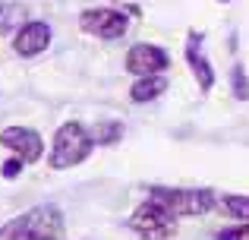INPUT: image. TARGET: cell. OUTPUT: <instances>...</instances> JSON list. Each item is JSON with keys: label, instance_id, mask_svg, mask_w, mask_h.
Wrapping results in <instances>:
<instances>
[{"label": "cell", "instance_id": "obj_13", "mask_svg": "<svg viewBox=\"0 0 249 240\" xmlns=\"http://www.w3.org/2000/svg\"><path fill=\"white\" fill-rule=\"evenodd\" d=\"M231 89H233V98L237 101H249V76H246L243 63H237L231 70Z\"/></svg>", "mask_w": 249, "mask_h": 240}, {"label": "cell", "instance_id": "obj_16", "mask_svg": "<svg viewBox=\"0 0 249 240\" xmlns=\"http://www.w3.org/2000/svg\"><path fill=\"white\" fill-rule=\"evenodd\" d=\"M224 3H227V0H224Z\"/></svg>", "mask_w": 249, "mask_h": 240}, {"label": "cell", "instance_id": "obj_12", "mask_svg": "<svg viewBox=\"0 0 249 240\" xmlns=\"http://www.w3.org/2000/svg\"><path fill=\"white\" fill-rule=\"evenodd\" d=\"M221 205H224L227 215L249 222V196H237V193H227V196H221Z\"/></svg>", "mask_w": 249, "mask_h": 240}, {"label": "cell", "instance_id": "obj_11", "mask_svg": "<svg viewBox=\"0 0 249 240\" xmlns=\"http://www.w3.org/2000/svg\"><path fill=\"white\" fill-rule=\"evenodd\" d=\"M120 136H123V123L120 120H98V127L91 129V139H95L98 146H114Z\"/></svg>", "mask_w": 249, "mask_h": 240}, {"label": "cell", "instance_id": "obj_4", "mask_svg": "<svg viewBox=\"0 0 249 240\" xmlns=\"http://www.w3.org/2000/svg\"><path fill=\"white\" fill-rule=\"evenodd\" d=\"M174 218L177 215L167 209V205H161L158 199L148 196L145 203L129 215V228H133L136 234L148 237V240H161V237L174 234Z\"/></svg>", "mask_w": 249, "mask_h": 240}, {"label": "cell", "instance_id": "obj_10", "mask_svg": "<svg viewBox=\"0 0 249 240\" xmlns=\"http://www.w3.org/2000/svg\"><path fill=\"white\" fill-rule=\"evenodd\" d=\"M164 89H167L164 76H139V79L133 82V89H129V98H133L136 105H145V101H155Z\"/></svg>", "mask_w": 249, "mask_h": 240}, {"label": "cell", "instance_id": "obj_6", "mask_svg": "<svg viewBox=\"0 0 249 240\" xmlns=\"http://www.w3.org/2000/svg\"><path fill=\"white\" fill-rule=\"evenodd\" d=\"M0 146H6L16 158H22L25 165L38 161L41 152H44L41 136H38L35 129H29V127H6L3 133H0Z\"/></svg>", "mask_w": 249, "mask_h": 240}, {"label": "cell", "instance_id": "obj_3", "mask_svg": "<svg viewBox=\"0 0 249 240\" xmlns=\"http://www.w3.org/2000/svg\"><path fill=\"white\" fill-rule=\"evenodd\" d=\"M148 196L158 199L161 205H167L177 218L180 215H205L214 205L212 190H183V186H152Z\"/></svg>", "mask_w": 249, "mask_h": 240}, {"label": "cell", "instance_id": "obj_9", "mask_svg": "<svg viewBox=\"0 0 249 240\" xmlns=\"http://www.w3.org/2000/svg\"><path fill=\"white\" fill-rule=\"evenodd\" d=\"M48 44H51L48 22H25L22 29L16 32V38H13V48H16L19 57H35V54H41Z\"/></svg>", "mask_w": 249, "mask_h": 240}, {"label": "cell", "instance_id": "obj_2", "mask_svg": "<svg viewBox=\"0 0 249 240\" xmlns=\"http://www.w3.org/2000/svg\"><path fill=\"white\" fill-rule=\"evenodd\" d=\"M91 146H95V139H91L89 129H85L82 123H76V120H67L60 129H57V136H54L51 167H54V171H63V167L79 165V161L89 158Z\"/></svg>", "mask_w": 249, "mask_h": 240}, {"label": "cell", "instance_id": "obj_8", "mask_svg": "<svg viewBox=\"0 0 249 240\" xmlns=\"http://www.w3.org/2000/svg\"><path fill=\"white\" fill-rule=\"evenodd\" d=\"M186 60H189V67H193L196 79H199V89L202 92H212L214 70H212V63H208V57H205V48H202V32H189L186 35Z\"/></svg>", "mask_w": 249, "mask_h": 240}, {"label": "cell", "instance_id": "obj_14", "mask_svg": "<svg viewBox=\"0 0 249 240\" xmlns=\"http://www.w3.org/2000/svg\"><path fill=\"white\" fill-rule=\"evenodd\" d=\"M218 240H249V224H240V228H231V231H221Z\"/></svg>", "mask_w": 249, "mask_h": 240}, {"label": "cell", "instance_id": "obj_7", "mask_svg": "<svg viewBox=\"0 0 249 240\" xmlns=\"http://www.w3.org/2000/svg\"><path fill=\"white\" fill-rule=\"evenodd\" d=\"M170 57L158 44H133L126 54V70L136 76H161V70H167Z\"/></svg>", "mask_w": 249, "mask_h": 240}, {"label": "cell", "instance_id": "obj_1", "mask_svg": "<svg viewBox=\"0 0 249 240\" xmlns=\"http://www.w3.org/2000/svg\"><path fill=\"white\" fill-rule=\"evenodd\" d=\"M0 240H63V215L57 205H35L3 224Z\"/></svg>", "mask_w": 249, "mask_h": 240}, {"label": "cell", "instance_id": "obj_15", "mask_svg": "<svg viewBox=\"0 0 249 240\" xmlns=\"http://www.w3.org/2000/svg\"><path fill=\"white\" fill-rule=\"evenodd\" d=\"M22 165H25L22 158H10V161H6L3 167H0V174H3L6 180H13V177H19V171H22Z\"/></svg>", "mask_w": 249, "mask_h": 240}, {"label": "cell", "instance_id": "obj_5", "mask_svg": "<svg viewBox=\"0 0 249 240\" xmlns=\"http://www.w3.org/2000/svg\"><path fill=\"white\" fill-rule=\"evenodd\" d=\"M79 25H82V32H89V35L104 38V41H114V38H120L123 32L129 29V19H126V13L110 10V6H91V10H82Z\"/></svg>", "mask_w": 249, "mask_h": 240}]
</instances>
